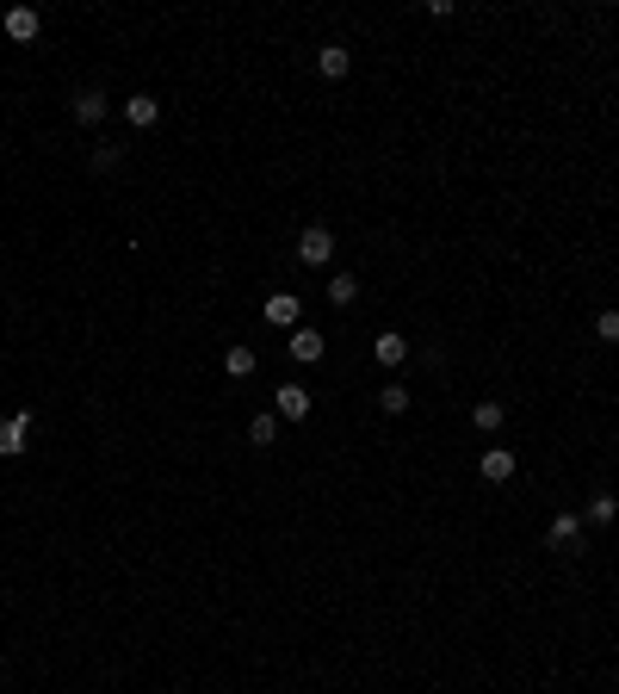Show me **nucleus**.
Returning <instances> with one entry per match:
<instances>
[{"instance_id": "1", "label": "nucleus", "mask_w": 619, "mask_h": 694, "mask_svg": "<svg viewBox=\"0 0 619 694\" xmlns=\"http://www.w3.org/2000/svg\"><path fill=\"white\" fill-rule=\"evenodd\" d=\"M297 261H304V267H329V261H335V236H329L322 224H310V230L297 236Z\"/></svg>"}, {"instance_id": "2", "label": "nucleus", "mask_w": 619, "mask_h": 694, "mask_svg": "<svg viewBox=\"0 0 619 694\" xmlns=\"http://www.w3.org/2000/svg\"><path fill=\"white\" fill-rule=\"evenodd\" d=\"M25 434H31V416L19 410V416L0 421V459H12V453H25Z\"/></svg>"}, {"instance_id": "3", "label": "nucleus", "mask_w": 619, "mask_h": 694, "mask_svg": "<svg viewBox=\"0 0 619 694\" xmlns=\"http://www.w3.org/2000/svg\"><path fill=\"white\" fill-rule=\"evenodd\" d=\"M124 118H130L136 131H149V125L161 118V100H155V94H130V100H124Z\"/></svg>"}, {"instance_id": "4", "label": "nucleus", "mask_w": 619, "mask_h": 694, "mask_svg": "<svg viewBox=\"0 0 619 694\" xmlns=\"http://www.w3.org/2000/svg\"><path fill=\"white\" fill-rule=\"evenodd\" d=\"M285 354H291V360H297V366H316V360H322V354H329V347H322V335H316V329H297V335H291V347H285Z\"/></svg>"}, {"instance_id": "5", "label": "nucleus", "mask_w": 619, "mask_h": 694, "mask_svg": "<svg viewBox=\"0 0 619 694\" xmlns=\"http://www.w3.org/2000/svg\"><path fill=\"white\" fill-rule=\"evenodd\" d=\"M371 354H378V366H403V360H409V335H396V329H384V335L371 341Z\"/></svg>"}, {"instance_id": "6", "label": "nucleus", "mask_w": 619, "mask_h": 694, "mask_svg": "<svg viewBox=\"0 0 619 694\" xmlns=\"http://www.w3.org/2000/svg\"><path fill=\"white\" fill-rule=\"evenodd\" d=\"M273 397H279V416H285V421H304V416H310V391H304V385H279Z\"/></svg>"}, {"instance_id": "7", "label": "nucleus", "mask_w": 619, "mask_h": 694, "mask_svg": "<svg viewBox=\"0 0 619 694\" xmlns=\"http://www.w3.org/2000/svg\"><path fill=\"white\" fill-rule=\"evenodd\" d=\"M477 471H484V484H508V478H514V453H508V446H490Z\"/></svg>"}, {"instance_id": "8", "label": "nucleus", "mask_w": 619, "mask_h": 694, "mask_svg": "<svg viewBox=\"0 0 619 694\" xmlns=\"http://www.w3.org/2000/svg\"><path fill=\"white\" fill-rule=\"evenodd\" d=\"M0 25H6V37H12V44H31V37H37V12H31V6H12Z\"/></svg>"}, {"instance_id": "9", "label": "nucleus", "mask_w": 619, "mask_h": 694, "mask_svg": "<svg viewBox=\"0 0 619 694\" xmlns=\"http://www.w3.org/2000/svg\"><path fill=\"white\" fill-rule=\"evenodd\" d=\"M316 69H322L329 81H341V75L354 69V56H347V44H322V50H316Z\"/></svg>"}, {"instance_id": "10", "label": "nucleus", "mask_w": 619, "mask_h": 694, "mask_svg": "<svg viewBox=\"0 0 619 694\" xmlns=\"http://www.w3.org/2000/svg\"><path fill=\"white\" fill-rule=\"evenodd\" d=\"M106 106H112V100H106L100 87H81V94H75V118H81V125H100Z\"/></svg>"}, {"instance_id": "11", "label": "nucleus", "mask_w": 619, "mask_h": 694, "mask_svg": "<svg viewBox=\"0 0 619 694\" xmlns=\"http://www.w3.org/2000/svg\"><path fill=\"white\" fill-rule=\"evenodd\" d=\"M545 540H551V546H564V552H570V546H576V540H582V515H558V521H551V534H545Z\"/></svg>"}, {"instance_id": "12", "label": "nucleus", "mask_w": 619, "mask_h": 694, "mask_svg": "<svg viewBox=\"0 0 619 694\" xmlns=\"http://www.w3.org/2000/svg\"><path fill=\"white\" fill-rule=\"evenodd\" d=\"M266 316L291 329V323H297V298H291V291H279V298H266Z\"/></svg>"}, {"instance_id": "13", "label": "nucleus", "mask_w": 619, "mask_h": 694, "mask_svg": "<svg viewBox=\"0 0 619 694\" xmlns=\"http://www.w3.org/2000/svg\"><path fill=\"white\" fill-rule=\"evenodd\" d=\"M354 298H360V279H354V274H335V279H329V304H354Z\"/></svg>"}, {"instance_id": "14", "label": "nucleus", "mask_w": 619, "mask_h": 694, "mask_svg": "<svg viewBox=\"0 0 619 694\" xmlns=\"http://www.w3.org/2000/svg\"><path fill=\"white\" fill-rule=\"evenodd\" d=\"M273 434H279V416H266V410H260V416L248 421V440H254V446H273Z\"/></svg>"}, {"instance_id": "15", "label": "nucleus", "mask_w": 619, "mask_h": 694, "mask_svg": "<svg viewBox=\"0 0 619 694\" xmlns=\"http://www.w3.org/2000/svg\"><path fill=\"white\" fill-rule=\"evenodd\" d=\"M224 372H230V379H248V372H254V347H230V354H224Z\"/></svg>"}, {"instance_id": "16", "label": "nucleus", "mask_w": 619, "mask_h": 694, "mask_svg": "<svg viewBox=\"0 0 619 694\" xmlns=\"http://www.w3.org/2000/svg\"><path fill=\"white\" fill-rule=\"evenodd\" d=\"M378 410H384V416H403V410H409V391H403V385H384V391H378Z\"/></svg>"}, {"instance_id": "17", "label": "nucleus", "mask_w": 619, "mask_h": 694, "mask_svg": "<svg viewBox=\"0 0 619 694\" xmlns=\"http://www.w3.org/2000/svg\"><path fill=\"white\" fill-rule=\"evenodd\" d=\"M501 416H508V410H501V404H477V428H484V434H495V428H501Z\"/></svg>"}, {"instance_id": "18", "label": "nucleus", "mask_w": 619, "mask_h": 694, "mask_svg": "<svg viewBox=\"0 0 619 694\" xmlns=\"http://www.w3.org/2000/svg\"><path fill=\"white\" fill-rule=\"evenodd\" d=\"M619 515V496H595V502H589V521H614Z\"/></svg>"}, {"instance_id": "19", "label": "nucleus", "mask_w": 619, "mask_h": 694, "mask_svg": "<svg viewBox=\"0 0 619 694\" xmlns=\"http://www.w3.org/2000/svg\"><path fill=\"white\" fill-rule=\"evenodd\" d=\"M595 335H601V341H619V310H601V316H595Z\"/></svg>"}]
</instances>
